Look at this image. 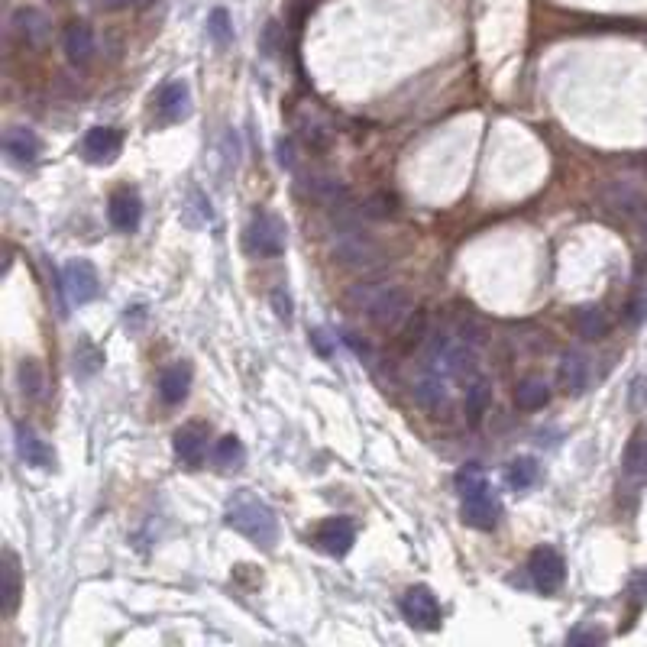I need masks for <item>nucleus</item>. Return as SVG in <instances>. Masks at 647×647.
I'll return each instance as SVG.
<instances>
[{
	"mask_svg": "<svg viewBox=\"0 0 647 647\" xmlns=\"http://www.w3.org/2000/svg\"><path fill=\"white\" fill-rule=\"evenodd\" d=\"M347 305L369 324L395 330L411 318V298L395 282H360L347 292Z\"/></svg>",
	"mask_w": 647,
	"mask_h": 647,
	"instance_id": "1",
	"label": "nucleus"
},
{
	"mask_svg": "<svg viewBox=\"0 0 647 647\" xmlns=\"http://www.w3.org/2000/svg\"><path fill=\"white\" fill-rule=\"evenodd\" d=\"M224 521L237 534H243L246 541H253L263 550H269L275 544V538H279V518H275V512L263 499H256V495L246 492V489L230 499Z\"/></svg>",
	"mask_w": 647,
	"mask_h": 647,
	"instance_id": "2",
	"label": "nucleus"
},
{
	"mask_svg": "<svg viewBox=\"0 0 647 647\" xmlns=\"http://www.w3.org/2000/svg\"><path fill=\"white\" fill-rule=\"evenodd\" d=\"M457 489H460V499H463V521L470 528L479 531H492L499 525V515H502V502L495 489L489 486L486 473L479 470L476 463L463 466L457 473Z\"/></svg>",
	"mask_w": 647,
	"mask_h": 647,
	"instance_id": "3",
	"label": "nucleus"
},
{
	"mask_svg": "<svg viewBox=\"0 0 647 647\" xmlns=\"http://www.w3.org/2000/svg\"><path fill=\"white\" fill-rule=\"evenodd\" d=\"M330 250H334L337 263L347 266V269H373L385 259V250L379 246V240H373L366 230H356V227L337 230Z\"/></svg>",
	"mask_w": 647,
	"mask_h": 647,
	"instance_id": "4",
	"label": "nucleus"
},
{
	"mask_svg": "<svg viewBox=\"0 0 647 647\" xmlns=\"http://www.w3.org/2000/svg\"><path fill=\"white\" fill-rule=\"evenodd\" d=\"M243 240H246V250L253 256H282L288 246V227L282 217L259 211L253 214L250 224H246Z\"/></svg>",
	"mask_w": 647,
	"mask_h": 647,
	"instance_id": "5",
	"label": "nucleus"
},
{
	"mask_svg": "<svg viewBox=\"0 0 647 647\" xmlns=\"http://www.w3.org/2000/svg\"><path fill=\"white\" fill-rule=\"evenodd\" d=\"M402 615L411 628L421 631H437L444 622V612H440V602L428 586H411L402 596Z\"/></svg>",
	"mask_w": 647,
	"mask_h": 647,
	"instance_id": "6",
	"label": "nucleus"
},
{
	"mask_svg": "<svg viewBox=\"0 0 647 647\" xmlns=\"http://www.w3.org/2000/svg\"><path fill=\"white\" fill-rule=\"evenodd\" d=\"M62 282H65V292L75 305H88L101 295V279H98V269H94L88 259H68L65 269H62Z\"/></svg>",
	"mask_w": 647,
	"mask_h": 647,
	"instance_id": "7",
	"label": "nucleus"
},
{
	"mask_svg": "<svg viewBox=\"0 0 647 647\" xmlns=\"http://www.w3.org/2000/svg\"><path fill=\"white\" fill-rule=\"evenodd\" d=\"M602 204L618 214H638L647 204V191L638 178H612L602 185Z\"/></svg>",
	"mask_w": 647,
	"mask_h": 647,
	"instance_id": "8",
	"label": "nucleus"
},
{
	"mask_svg": "<svg viewBox=\"0 0 647 647\" xmlns=\"http://www.w3.org/2000/svg\"><path fill=\"white\" fill-rule=\"evenodd\" d=\"M528 570H531L534 586H538L541 593H557V589L563 586V576H567V563H563V557L554 547H538L531 554Z\"/></svg>",
	"mask_w": 647,
	"mask_h": 647,
	"instance_id": "9",
	"label": "nucleus"
},
{
	"mask_svg": "<svg viewBox=\"0 0 647 647\" xmlns=\"http://www.w3.org/2000/svg\"><path fill=\"white\" fill-rule=\"evenodd\" d=\"M314 541L330 557H347L350 547L356 544V525L350 518H327L324 525L314 531Z\"/></svg>",
	"mask_w": 647,
	"mask_h": 647,
	"instance_id": "10",
	"label": "nucleus"
},
{
	"mask_svg": "<svg viewBox=\"0 0 647 647\" xmlns=\"http://www.w3.org/2000/svg\"><path fill=\"white\" fill-rule=\"evenodd\" d=\"M107 217L120 233H130L140 227V217H143V201L136 195L133 188H117L114 195L107 201Z\"/></svg>",
	"mask_w": 647,
	"mask_h": 647,
	"instance_id": "11",
	"label": "nucleus"
},
{
	"mask_svg": "<svg viewBox=\"0 0 647 647\" xmlns=\"http://www.w3.org/2000/svg\"><path fill=\"white\" fill-rule=\"evenodd\" d=\"M175 457L182 460L188 470H198L208 457V428L204 424H185L175 431Z\"/></svg>",
	"mask_w": 647,
	"mask_h": 647,
	"instance_id": "12",
	"label": "nucleus"
},
{
	"mask_svg": "<svg viewBox=\"0 0 647 647\" xmlns=\"http://www.w3.org/2000/svg\"><path fill=\"white\" fill-rule=\"evenodd\" d=\"M62 43H65V55H68V62H72V65H88L94 59V49H98V46H94V30L85 20L68 23Z\"/></svg>",
	"mask_w": 647,
	"mask_h": 647,
	"instance_id": "13",
	"label": "nucleus"
},
{
	"mask_svg": "<svg viewBox=\"0 0 647 647\" xmlns=\"http://www.w3.org/2000/svg\"><path fill=\"white\" fill-rule=\"evenodd\" d=\"M17 450L26 466H36V470H52L55 466V453L49 450V444L26 424H17Z\"/></svg>",
	"mask_w": 647,
	"mask_h": 647,
	"instance_id": "14",
	"label": "nucleus"
},
{
	"mask_svg": "<svg viewBox=\"0 0 647 647\" xmlns=\"http://www.w3.org/2000/svg\"><path fill=\"white\" fill-rule=\"evenodd\" d=\"M20 593H23L20 560H17V554H13V550H4V567H0V612H4L7 618L17 612Z\"/></svg>",
	"mask_w": 647,
	"mask_h": 647,
	"instance_id": "15",
	"label": "nucleus"
},
{
	"mask_svg": "<svg viewBox=\"0 0 647 647\" xmlns=\"http://www.w3.org/2000/svg\"><path fill=\"white\" fill-rule=\"evenodd\" d=\"M447 376L444 373H437V369L431 366H424V373L418 376L415 382V398H418V405L424 408H431V411H440L447 405V398H450V389H447Z\"/></svg>",
	"mask_w": 647,
	"mask_h": 647,
	"instance_id": "16",
	"label": "nucleus"
},
{
	"mask_svg": "<svg viewBox=\"0 0 647 647\" xmlns=\"http://www.w3.org/2000/svg\"><path fill=\"white\" fill-rule=\"evenodd\" d=\"M557 379H560V389L567 395H583L589 389V360L576 350L563 353Z\"/></svg>",
	"mask_w": 647,
	"mask_h": 647,
	"instance_id": "17",
	"label": "nucleus"
},
{
	"mask_svg": "<svg viewBox=\"0 0 647 647\" xmlns=\"http://www.w3.org/2000/svg\"><path fill=\"white\" fill-rule=\"evenodd\" d=\"M120 146H123V133H120L117 127H94V130H88V136H85V156H88L91 162H110V159H117Z\"/></svg>",
	"mask_w": 647,
	"mask_h": 647,
	"instance_id": "18",
	"label": "nucleus"
},
{
	"mask_svg": "<svg viewBox=\"0 0 647 647\" xmlns=\"http://www.w3.org/2000/svg\"><path fill=\"white\" fill-rule=\"evenodd\" d=\"M4 153L13 162H36L43 153V143L30 127H7L4 133Z\"/></svg>",
	"mask_w": 647,
	"mask_h": 647,
	"instance_id": "19",
	"label": "nucleus"
},
{
	"mask_svg": "<svg viewBox=\"0 0 647 647\" xmlns=\"http://www.w3.org/2000/svg\"><path fill=\"white\" fill-rule=\"evenodd\" d=\"M191 389V366L188 363H172L169 369H162L159 376V395L165 405H182Z\"/></svg>",
	"mask_w": 647,
	"mask_h": 647,
	"instance_id": "20",
	"label": "nucleus"
},
{
	"mask_svg": "<svg viewBox=\"0 0 647 647\" xmlns=\"http://www.w3.org/2000/svg\"><path fill=\"white\" fill-rule=\"evenodd\" d=\"M308 195L321 204V208L327 211H337L343 208V204L350 201V188L340 182V178L334 175H314L311 182H308Z\"/></svg>",
	"mask_w": 647,
	"mask_h": 647,
	"instance_id": "21",
	"label": "nucleus"
},
{
	"mask_svg": "<svg viewBox=\"0 0 647 647\" xmlns=\"http://www.w3.org/2000/svg\"><path fill=\"white\" fill-rule=\"evenodd\" d=\"M13 33H17L26 46H39L46 39L49 33V20H46V13H39L36 7H20L17 13H13Z\"/></svg>",
	"mask_w": 647,
	"mask_h": 647,
	"instance_id": "22",
	"label": "nucleus"
},
{
	"mask_svg": "<svg viewBox=\"0 0 647 647\" xmlns=\"http://www.w3.org/2000/svg\"><path fill=\"white\" fill-rule=\"evenodd\" d=\"M156 104H159V114L169 120V123H175V120H185L188 117V110H191V94H188V85L185 81H169L162 91H159V98H156Z\"/></svg>",
	"mask_w": 647,
	"mask_h": 647,
	"instance_id": "23",
	"label": "nucleus"
},
{
	"mask_svg": "<svg viewBox=\"0 0 647 647\" xmlns=\"http://www.w3.org/2000/svg\"><path fill=\"white\" fill-rule=\"evenodd\" d=\"M622 466L631 479H638V483H647V428H638L631 434L628 447H625V457H622Z\"/></svg>",
	"mask_w": 647,
	"mask_h": 647,
	"instance_id": "24",
	"label": "nucleus"
},
{
	"mask_svg": "<svg viewBox=\"0 0 647 647\" xmlns=\"http://www.w3.org/2000/svg\"><path fill=\"white\" fill-rule=\"evenodd\" d=\"M609 318H605V311L596 308V305H586L576 311V330L586 337V340H602L605 334H609Z\"/></svg>",
	"mask_w": 647,
	"mask_h": 647,
	"instance_id": "25",
	"label": "nucleus"
},
{
	"mask_svg": "<svg viewBox=\"0 0 647 647\" xmlns=\"http://www.w3.org/2000/svg\"><path fill=\"white\" fill-rule=\"evenodd\" d=\"M550 402V389H547V382L541 379H525L515 389V405L521 411H538Z\"/></svg>",
	"mask_w": 647,
	"mask_h": 647,
	"instance_id": "26",
	"label": "nucleus"
},
{
	"mask_svg": "<svg viewBox=\"0 0 647 647\" xmlns=\"http://www.w3.org/2000/svg\"><path fill=\"white\" fill-rule=\"evenodd\" d=\"M243 460H246V450H243L237 434L220 437L214 444V463L220 466V470H240Z\"/></svg>",
	"mask_w": 647,
	"mask_h": 647,
	"instance_id": "27",
	"label": "nucleus"
},
{
	"mask_svg": "<svg viewBox=\"0 0 647 647\" xmlns=\"http://www.w3.org/2000/svg\"><path fill=\"white\" fill-rule=\"evenodd\" d=\"M17 382H20V392L26 398H43L46 395V373H43V366H39L36 360H23L17 366Z\"/></svg>",
	"mask_w": 647,
	"mask_h": 647,
	"instance_id": "28",
	"label": "nucleus"
},
{
	"mask_svg": "<svg viewBox=\"0 0 647 647\" xmlns=\"http://www.w3.org/2000/svg\"><path fill=\"white\" fill-rule=\"evenodd\" d=\"M538 460H531V457H518L508 463V470H505V479H508V486L518 489V492H525L531 489L534 483H538Z\"/></svg>",
	"mask_w": 647,
	"mask_h": 647,
	"instance_id": "29",
	"label": "nucleus"
},
{
	"mask_svg": "<svg viewBox=\"0 0 647 647\" xmlns=\"http://www.w3.org/2000/svg\"><path fill=\"white\" fill-rule=\"evenodd\" d=\"M486 408H489V385L483 379H476L470 389H466V415H470L473 424H479L486 415Z\"/></svg>",
	"mask_w": 647,
	"mask_h": 647,
	"instance_id": "30",
	"label": "nucleus"
},
{
	"mask_svg": "<svg viewBox=\"0 0 647 647\" xmlns=\"http://www.w3.org/2000/svg\"><path fill=\"white\" fill-rule=\"evenodd\" d=\"M208 36L217 46H230L233 43V26H230V13L224 7H214L208 17Z\"/></svg>",
	"mask_w": 647,
	"mask_h": 647,
	"instance_id": "31",
	"label": "nucleus"
},
{
	"mask_svg": "<svg viewBox=\"0 0 647 647\" xmlns=\"http://www.w3.org/2000/svg\"><path fill=\"white\" fill-rule=\"evenodd\" d=\"M272 308H275V318L292 324V295L285 292V288H272Z\"/></svg>",
	"mask_w": 647,
	"mask_h": 647,
	"instance_id": "32",
	"label": "nucleus"
},
{
	"mask_svg": "<svg viewBox=\"0 0 647 647\" xmlns=\"http://www.w3.org/2000/svg\"><path fill=\"white\" fill-rule=\"evenodd\" d=\"M263 49H266V55H279V23H266Z\"/></svg>",
	"mask_w": 647,
	"mask_h": 647,
	"instance_id": "33",
	"label": "nucleus"
},
{
	"mask_svg": "<svg viewBox=\"0 0 647 647\" xmlns=\"http://www.w3.org/2000/svg\"><path fill=\"white\" fill-rule=\"evenodd\" d=\"M602 638H605L602 631H573L570 644H583V641H593V644H596V641H602Z\"/></svg>",
	"mask_w": 647,
	"mask_h": 647,
	"instance_id": "34",
	"label": "nucleus"
},
{
	"mask_svg": "<svg viewBox=\"0 0 647 647\" xmlns=\"http://www.w3.org/2000/svg\"><path fill=\"white\" fill-rule=\"evenodd\" d=\"M631 593L641 596V599H647V573H638L635 580H631Z\"/></svg>",
	"mask_w": 647,
	"mask_h": 647,
	"instance_id": "35",
	"label": "nucleus"
},
{
	"mask_svg": "<svg viewBox=\"0 0 647 647\" xmlns=\"http://www.w3.org/2000/svg\"><path fill=\"white\" fill-rule=\"evenodd\" d=\"M279 153H282V156H279V162H282V165H292V146H288L285 140L279 143Z\"/></svg>",
	"mask_w": 647,
	"mask_h": 647,
	"instance_id": "36",
	"label": "nucleus"
}]
</instances>
